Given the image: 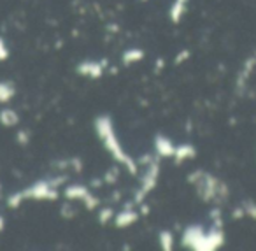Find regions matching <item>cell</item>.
<instances>
[{
    "label": "cell",
    "instance_id": "cell-7",
    "mask_svg": "<svg viewBox=\"0 0 256 251\" xmlns=\"http://www.w3.org/2000/svg\"><path fill=\"white\" fill-rule=\"evenodd\" d=\"M137 212H134V211H123V212H120L118 216H114V223H116L118 226H128V225H132L134 221H137Z\"/></svg>",
    "mask_w": 256,
    "mask_h": 251
},
{
    "label": "cell",
    "instance_id": "cell-11",
    "mask_svg": "<svg viewBox=\"0 0 256 251\" xmlns=\"http://www.w3.org/2000/svg\"><path fill=\"white\" fill-rule=\"evenodd\" d=\"M18 121H20V118H18V114H16V111L4 109L0 113V123L6 125V127H14Z\"/></svg>",
    "mask_w": 256,
    "mask_h": 251
},
{
    "label": "cell",
    "instance_id": "cell-19",
    "mask_svg": "<svg viewBox=\"0 0 256 251\" xmlns=\"http://www.w3.org/2000/svg\"><path fill=\"white\" fill-rule=\"evenodd\" d=\"M4 228V219H2V216H0V230Z\"/></svg>",
    "mask_w": 256,
    "mask_h": 251
},
{
    "label": "cell",
    "instance_id": "cell-18",
    "mask_svg": "<svg viewBox=\"0 0 256 251\" xmlns=\"http://www.w3.org/2000/svg\"><path fill=\"white\" fill-rule=\"evenodd\" d=\"M188 57H190V53H188V51H182V53L179 55L178 58H176V64H181V62H182V58H184V60H186V58H188Z\"/></svg>",
    "mask_w": 256,
    "mask_h": 251
},
{
    "label": "cell",
    "instance_id": "cell-12",
    "mask_svg": "<svg viewBox=\"0 0 256 251\" xmlns=\"http://www.w3.org/2000/svg\"><path fill=\"white\" fill-rule=\"evenodd\" d=\"M144 58V51L142 50H137V48H132V50H128L126 53L123 55V62L124 64H134V62H139Z\"/></svg>",
    "mask_w": 256,
    "mask_h": 251
},
{
    "label": "cell",
    "instance_id": "cell-3",
    "mask_svg": "<svg viewBox=\"0 0 256 251\" xmlns=\"http://www.w3.org/2000/svg\"><path fill=\"white\" fill-rule=\"evenodd\" d=\"M182 244L193 247V249H209V240H207V235L202 232L200 226L186 228L184 235H182Z\"/></svg>",
    "mask_w": 256,
    "mask_h": 251
},
{
    "label": "cell",
    "instance_id": "cell-6",
    "mask_svg": "<svg viewBox=\"0 0 256 251\" xmlns=\"http://www.w3.org/2000/svg\"><path fill=\"white\" fill-rule=\"evenodd\" d=\"M154 146H156V151L160 156H174L176 146L170 142V139L164 137V135H158V137L154 139Z\"/></svg>",
    "mask_w": 256,
    "mask_h": 251
},
{
    "label": "cell",
    "instance_id": "cell-9",
    "mask_svg": "<svg viewBox=\"0 0 256 251\" xmlns=\"http://www.w3.org/2000/svg\"><path fill=\"white\" fill-rule=\"evenodd\" d=\"M196 155L195 148L192 144H184V146H176V153H174V158L178 162H182L186 158H193Z\"/></svg>",
    "mask_w": 256,
    "mask_h": 251
},
{
    "label": "cell",
    "instance_id": "cell-13",
    "mask_svg": "<svg viewBox=\"0 0 256 251\" xmlns=\"http://www.w3.org/2000/svg\"><path fill=\"white\" fill-rule=\"evenodd\" d=\"M158 239H160V244H162V247H164L165 251L170 249L172 244H174V239H172V233L168 232V230H162V232L158 233Z\"/></svg>",
    "mask_w": 256,
    "mask_h": 251
},
{
    "label": "cell",
    "instance_id": "cell-14",
    "mask_svg": "<svg viewBox=\"0 0 256 251\" xmlns=\"http://www.w3.org/2000/svg\"><path fill=\"white\" fill-rule=\"evenodd\" d=\"M110 218H114V212H112V209L110 207H106V209H102L100 211V223H107Z\"/></svg>",
    "mask_w": 256,
    "mask_h": 251
},
{
    "label": "cell",
    "instance_id": "cell-10",
    "mask_svg": "<svg viewBox=\"0 0 256 251\" xmlns=\"http://www.w3.org/2000/svg\"><path fill=\"white\" fill-rule=\"evenodd\" d=\"M16 95V88L12 83H0V102H9Z\"/></svg>",
    "mask_w": 256,
    "mask_h": 251
},
{
    "label": "cell",
    "instance_id": "cell-8",
    "mask_svg": "<svg viewBox=\"0 0 256 251\" xmlns=\"http://www.w3.org/2000/svg\"><path fill=\"white\" fill-rule=\"evenodd\" d=\"M186 4H188V0H174V4L170 6V20L174 23H179V20H181V16L184 15L186 11Z\"/></svg>",
    "mask_w": 256,
    "mask_h": 251
},
{
    "label": "cell",
    "instance_id": "cell-5",
    "mask_svg": "<svg viewBox=\"0 0 256 251\" xmlns=\"http://www.w3.org/2000/svg\"><path fill=\"white\" fill-rule=\"evenodd\" d=\"M78 72L90 78H100L102 76V65L98 62H81L78 65Z\"/></svg>",
    "mask_w": 256,
    "mask_h": 251
},
{
    "label": "cell",
    "instance_id": "cell-1",
    "mask_svg": "<svg viewBox=\"0 0 256 251\" xmlns=\"http://www.w3.org/2000/svg\"><path fill=\"white\" fill-rule=\"evenodd\" d=\"M95 127H96V134H98V137L102 139V142L106 144V148L112 153L114 158H116L118 162L124 163V165L130 169V172L136 174L137 165L134 163V160L123 151V148H121L120 142H118L116 135H114V128H112V121H110V118H107V116L100 118L98 116L95 121Z\"/></svg>",
    "mask_w": 256,
    "mask_h": 251
},
{
    "label": "cell",
    "instance_id": "cell-15",
    "mask_svg": "<svg viewBox=\"0 0 256 251\" xmlns=\"http://www.w3.org/2000/svg\"><path fill=\"white\" fill-rule=\"evenodd\" d=\"M8 57H9V50H8V46H6L4 39L0 37V62L8 60Z\"/></svg>",
    "mask_w": 256,
    "mask_h": 251
},
{
    "label": "cell",
    "instance_id": "cell-17",
    "mask_svg": "<svg viewBox=\"0 0 256 251\" xmlns=\"http://www.w3.org/2000/svg\"><path fill=\"white\" fill-rule=\"evenodd\" d=\"M18 141L22 142L23 146H25L26 142H28V137H26V130H22V132H20V135H18Z\"/></svg>",
    "mask_w": 256,
    "mask_h": 251
},
{
    "label": "cell",
    "instance_id": "cell-2",
    "mask_svg": "<svg viewBox=\"0 0 256 251\" xmlns=\"http://www.w3.org/2000/svg\"><path fill=\"white\" fill-rule=\"evenodd\" d=\"M54 184L56 183H50V181H40L36 183L34 186H28L26 190L22 191L23 198H37V200H54L58 198V191L54 190Z\"/></svg>",
    "mask_w": 256,
    "mask_h": 251
},
{
    "label": "cell",
    "instance_id": "cell-16",
    "mask_svg": "<svg viewBox=\"0 0 256 251\" xmlns=\"http://www.w3.org/2000/svg\"><path fill=\"white\" fill-rule=\"evenodd\" d=\"M246 212H248L249 216H252V218H256V205L246 204Z\"/></svg>",
    "mask_w": 256,
    "mask_h": 251
},
{
    "label": "cell",
    "instance_id": "cell-4",
    "mask_svg": "<svg viewBox=\"0 0 256 251\" xmlns=\"http://www.w3.org/2000/svg\"><path fill=\"white\" fill-rule=\"evenodd\" d=\"M156 179H158V165L153 163V165L150 167V170L146 172V176L142 177V188H140V191L137 193V200L144 198L148 191L153 190V186L156 184Z\"/></svg>",
    "mask_w": 256,
    "mask_h": 251
}]
</instances>
